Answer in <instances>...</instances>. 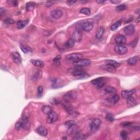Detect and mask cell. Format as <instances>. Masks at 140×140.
Returning a JSON list of instances; mask_svg holds the SVG:
<instances>
[{"label": "cell", "mask_w": 140, "mask_h": 140, "mask_svg": "<svg viewBox=\"0 0 140 140\" xmlns=\"http://www.w3.org/2000/svg\"><path fill=\"white\" fill-rule=\"evenodd\" d=\"M73 139L74 140H83L84 139V136L82 134H80V132H77L75 135L74 137H73Z\"/></svg>", "instance_id": "cell-36"}, {"label": "cell", "mask_w": 140, "mask_h": 140, "mask_svg": "<svg viewBox=\"0 0 140 140\" xmlns=\"http://www.w3.org/2000/svg\"><path fill=\"white\" fill-rule=\"evenodd\" d=\"M91 83H92L93 85H96V87L97 89L102 88L105 84L104 78L102 77L97 78L95 79H93L91 81Z\"/></svg>", "instance_id": "cell-6"}, {"label": "cell", "mask_w": 140, "mask_h": 140, "mask_svg": "<svg viewBox=\"0 0 140 140\" xmlns=\"http://www.w3.org/2000/svg\"><path fill=\"white\" fill-rule=\"evenodd\" d=\"M50 15L51 17L55 19H59L63 15L62 11L59 9H55L51 12Z\"/></svg>", "instance_id": "cell-11"}, {"label": "cell", "mask_w": 140, "mask_h": 140, "mask_svg": "<svg viewBox=\"0 0 140 140\" xmlns=\"http://www.w3.org/2000/svg\"><path fill=\"white\" fill-rule=\"evenodd\" d=\"M83 57L82 54L79 53H73L71 54H69L67 56L66 58L68 60L73 61V62H76L79 60L82 59Z\"/></svg>", "instance_id": "cell-5"}, {"label": "cell", "mask_w": 140, "mask_h": 140, "mask_svg": "<svg viewBox=\"0 0 140 140\" xmlns=\"http://www.w3.org/2000/svg\"><path fill=\"white\" fill-rule=\"evenodd\" d=\"M75 42L73 41V40H72V38H70L69 40H68L67 42L66 43V47L68 48H72L73 47V46L75 45Z\"/></svg>", "instance_id": "cell-34"}, {"label": "cell", "mask_w": 140, "mask_h": 140, "mask_svg": "<svg viewBox=\"0 0 140 140\" xmlns=\"http://www.w3.org/2000/svg\"><path fill=\"white\" fill-rule=\"evenodd\" d=\"M42 75V72L40 70H36L31 75V80L32 81H36L40 79Z\"/></svg>", "instance_id": "cell-12"}, {"label": "cell", "mask_w": 140, "mask_h": 140, "mask_svg": "<svg viewBox=\"0 0 140 140\" xmlns=\"http://www.w3.org/2000/svg\"><path fill=\"white\" fill-rule=\"evenodd\" d=\"M94 24L92 21H86L84 22L82 25V29L85 32H90L93 29Z\"/></svg>", "instance_id": "cell-10"}, {"label": "cell", "mask_w": 140, "mask_h": 140, "mask_svg": "<svg viewBox=\"0 0 140 140\" xmlns=\"http://www.w3.org/2000/svg\"><path fill=\"white\" fill-rule=\"evenodd\" d=\"M120 136L123 140H126L127 139V133L125 131H122L120 132Z\"/></svg>", "instance_id": "cell-41"}, {"label": "cell", "mask_w": 140, "mask_h": 140, "mask_svg": "<svg viewBox=\"0 0 140 140\" xmlns=\"http://www.w3.org/2000/svg\"><path fill=\"white\" fill-rule=\"evenodd\" d=\"M36 132L42 136H46L48 134V130L43 126H38L36 129Z\"/></svg>", "instance_id": "cell-17"}, {"label": "cell", "mask_w": 140, "mask_h": 140, "mask_svg": "<svg viewBox=\"0 0 140 140\" xmlns=\"http://www.w3.org/2000/svg\"><path fill=\"white\" fill-rule=\"evenodd\" d=\"M20 47L21 51L25 54H29L32 52L31 48L28 45H24V44H21L20 45Z\"/></svg>", "instance_id": "cell-21"}, {"label": "cell", "mask_w": 140, "mask_h": 140, "mask_svg": "<svg viewBox=\"0 0 140 140\" xmlns=\"http://www.w3.org/2000/svg\"><path fill=\"white\" fill-rule=\"evenodd\" d=\"M64 106L65 110L70 115H72V116H76V115H78L79 114V113H78L77 111H76L72 107L70 106H68L67 105H65Z\"/></svg>", "instance_id": "cell-18"}, {"label": "cell", "mask_w": 140, "mask_h": 140, "mask_svg": "<svg viewBox=\"0 0 140 140\" xmlns=\"http://www.w3.org/2000/svg\"><path fill=\"white\" fill-rule=\"evenodd\" d=\"M139 57L138 56H134V57L129 59L127 61V62L130 65L134 66L137 64V62H139Z\"/></svg>", "instance_id": "cell-24"}, {"label": "cell", "mask_w": 140, "mask_h": 140, "mask_svg": "<svg viewBox=\"0 0 140 140\" xmlns=\"http://www.w3.org/2000/svg\"><path fill=\"white\" fill-rule=\"evenodd\" d=\"M105 62L107 65H109L112 66H113V67H115V68L119 67L120 66V63L116 61L113 60H107L105 61Z\"/></svg>", "instance_id": "cell-26"}, {"label": "cell", "mask_w": 140, "mask_h": 140, "mask_svg": "<svg viewBox=\"0 0 140 140\" xmlns=\"http://www.w3.org/2000/svg\"><path fill=\"white\" fill-rule=\"evenodd\" d=\"M42 112L48 115V114H49L51 112H52V109H51V107L50 106L45 105L42 108Z\"/></svg>", "instance_id": "cell-28"}, {"label": "cell", "mask_w": 140, "mask_h": 140, "mask_svg": "<svg viewBox=\"0 0 140 140\" xmlns=\"http://www.w3.org/2000/svg\"><path fill=\"white\" fill-rule=\"evenodd\" d=\"M114 41L117 45H123L126 43V39L124 36L120 35L115 37Z\"/></svg>", "instance_id": "cell-13"}, {"label": "cell", "mask_w": 140, "mask_h": 140, "mask_svg": "<svg viewBox=\"0 0 140 140\" xmlns=\"http://www.w3.org/2000/svg\"><path fill=\"white\" fill-rule=\"evenodd\" d=\"M10 2H11L12 5L14 6H17L18 5V2L17 1H11Z\"/></svg>", "instance_id": "cell-51"}, {"label": "cell", "mask_w": 140, "mask_h": 140, "mask_svg": "<svg viewBox=\"0 0 140 140\" xmlns=\"http://www.w3.org/2000/svg\"><path fill=\"white\" fill-rule=\"evenodd\" d=\"M121 21H118L117 22H115V23H114L113 25L110 26V29H111L112 31H115L117 29H118V28L121 25Z\"/></svg>", "instance_id": "cell-33"}, {"label": "cell", "mask_w": 140, "mask_h": 140, "mask_svg": "<svg viewBox=\"0 0 140 140\" xmlns=\"http://www.w3.org/2000/svg\"><path fill=\"white\" fill-rule=\"evenodd\" d=\"M15 128L16 130H19L22 128V124L20 120H19L18 122H17L16 123V124L15 125Z\"/></svg>", "instance_id": "cell-40"}, {"label": "cell", "mask_w": 140, "mask_h": 140, "mask_svg": "<svg viewBox=\"0 0 140 140\" xmlns=\"http://www.w3.org/2000/svg\"><path fill=\"white\" fill-rule=\"evenodd\" d=\"M58 115L55 112H51L49 114H48L47 122L49 124H53L58 120Z\"/></svg>", "instance_id": "cell-8"}, {"label": "cell", "mask_w": 140, "mask_h": 140, "mask_svg": "<svg viewBox=\"0 0 140 140\" xmlns=\"http://www.w3.org/2000/svg\"><path fill=\"white\" fill-rule=\"evenodd\" d=\"M12 58L14 62L17 63V64H20V63L21 62L22 59H21V56L20 55V54H19L18 52L15 51V52L12 53Z\"/></svg>", "instance_id": "cell-15"}, {"label": "cell", "mask_w": 140, "mask_h": 140, "mask_svg": "<svg viewBox=\"0 0 140 140\" xmlns=\"http://www.w3.org/2000/svg\"><path fill=\"white\" fill-rule=\"evenodd\" d=\"M127 7L126 6V5L125 4H120V5L116 7V11L118 12H120V11H124L125 9H126Z\"/></svg>", "instance_id": "cell-37"}, {"label": "cell", "mask_w": 140, "mask_h": 140, "mask_svg": "<svg viewBox=\"0 0 140 140\" xmlns=\"http://www.w3.org/2000/svg\"><path fill=\"white\" fill-rule=\"evenodd\" d=\"M28 23H29L28 20H25V21L19 20L17 22V27H18V28L19 29H23L25 26L26 25L28 24Z\"/></svg>", "instance_id": "cell-30"}, {"label": "cell", "mask_w": 140, "mask_h": 140, "mask_svg": "<svg viewBox=\"0 0 140 140\" xmlns=\"http://www.w3.org/2000/svg\"><path fill=\"white\" fill-rule=\"evenodd\" d=\"M110 2L113 4H119L121 2V1L120 0H110Z\"/></svg>", "instance_id": "cell-48"}, {"label": "cell", "mask_w": 140, "mask_h": 140, "mask_svg": "<svg viewBox=\"0 0 140 140\" xmlns=\"http://www.w3.org/2000/svg\"><path fill=\"white\" fill-rule=\"evenodd\" d=\"M101 124V121L100 119H93L90 124V129L91 131L93 132H96L100 128Z\"/></svg>", "instance_id": "cell-1"}, {"label": "cell", "mask_w": 140, "mask_h": 140, "mask_svg": "<svg viewBox=\"0 0 140 140\" xmlns=\"http://www.w3.org/2000/svg\"><path fill=\"white\" fill-rule=\"evenodd\" d=\"M5 9L3 8H1V9H0V16H1L4 15V13H5Z\"/></svg>", "instance_id": "cell-50"}, {"label": "cell", "mask_w": 140, "mask_h": 140, "mask_svg": "<svg viewBox=\"0 0 140 140\" xmlns=\"http://www.w3.org/2000/svg\"><path fill=\"white\" fill-rule=\"evenodd\" d=\"M77 93L75 91H70L63 96V100L66 102H70L77 99Z\"/></svg>", "instance_id": "cell-2"}, {"label": "cell", "mask_w": 140, "mask_h": 140, "mask_svg": "<svg viewBox=\"0 0 140 140\" xmlns=\"http://www.w3.org/2000/svg\"><path fill=\"white\" fill-rule=\"evenodd\" d=\"M104 70L107 71V72H109L110 73H114L116 71V68L114 67L113 66H112L109 65H107L104 66Z\"/></svg>", "instance_id": "cell-32"}, {"label": "cell", "mask_w": 140, "mask_h": 140, "mask_svg": "<svg viewBox=\"0 0 140 140\" xmlns=\"http://www.w3.org/2000/svg\"><path fill=\"white\" fill-rule=\"evenodd\" d=\"M51 103L52 104H58V103H59V101L58 100H56L55 99H53V101H51Z\"/></svg>", "instance_id": "cell-52"}, {"label": "cell", "mask_w": 140, "mask_h": 140, "mask_svg": "<svg viewBox=\"0 0 140 140\" xmlns=\"http://www.w3.org/2000/svg\"><path fill=\"white\" fill-rule=\"evenodd\" d=\"M83 37V34L80 30H76L72 33L71 35V38L75 42H80Z\"/></svg>", "instance_id": "cell-7"}, {"label": "cell", "mask_w": 140, "mask_h": 140, "mask_svg": "<svg viewBox=\"0 0 140 140\" xmlns=\"http://www.w3.org/2000/svg\"><path fill=\"white\" fill-rule=\"evenodd\" d=\"M114 50L118 54L124 55L127 52V48L124 45H117L115 47Z\"/></svg>", "instance_id": "cell-9"}, {"label": "cell", "mask_w": 140, "mask_h": 140, "mask_svg": "<svg viewBox=\"0 0 140 140\" xmlns=\"http://www.w3.org/2000/svg\"><path fill=\"white\" fill-rule=\"evenodd\" d=\"M105 2L106 1H104V0H97V1H96V3L99 4H102L105 3Z\"/></svg>", "instance_id": "cell-53"}, {"label": "cell", "mask_w": 140, "mask_h": 140, "mask_svg": "<svg viewBox=\"0 0 140 140\" xmlns=\"http://www.w3.org/2000/svg\"><path fill=\"white\" fill-rule=\"evenodd\" d=\"M63 85L62 80L60 79H55L53 80L52 83V87L54 88H59Z\"/></svg>", "instance_id": "cell-22"}, {"label": "cell", "mask_w": 140, "mask_h": 140, "mask_svg": "<svg viewBox=\"0 0 140 140\" xmlns=\"http://www.w3.org/2000/svg\"><path fill=\"white\" fill-rule=\"evenodd\" d=\"M4 23L7 24H12L15 23V21H14V20H13V19L8 18V19H6V20H4Z\"/></svg>", "instance_id": "cell-44"}, {"label": "cell", "mask_w": 140, "mask_h": 140, "mask_svg": "<svg viewBox=\"0 0 140 140\" xmlns=\"http://www.w3.org/2000/svg\"><path fill=\"white\" fill-rule=\"evenodd\" d=\"M43 88L42 86H39L37 89V96L40 97L43 95Z\"/></svg>", "instance_id": "cell-38"}, {"label": "cell", "mask_w": 140, "mask_h": 140, "mask_svg": "<svg viewBox=\"0 0 140 140\" xmlns=\"http://www.w3.org/2000/svg\"><path fill=\"white\" fill-rule=\"evenodd\" d=\"M91 63L90 60L88 59H81L77 62H75V65L77 67H84V66H89Z\"/></svg>", "instance_id": "cell-16"}, {"label": "cell", "mask_w": 140, "mask_h": 140, "mask_svg": "<svg viewBox=\"0 0 140 140\" xmlns=\"http://www.w3.org/2000/svg\"><path fill=\"white\" fill-rule=\"evenodd\" d=\"M137 42H138V38L135 39V40L131 43V45H130V46H132V47H135L136 46V45H137Z\"/></svg>", "instance_id": "cell-47"}, {"label": "cell", "mask_w": 140, "mask_h": 140, "mask_svg": "<svg viewBox=\"0 0 140 140\" xmlns=\"http://www.w3.org/2000/svg\"><path fill=\"white\" fill-rule=\"evenodd\" d=\"M80 13L86 16H89L90 14V9L88 8H82L80 10Z\"/></svg>", "instance_id": "cell-35"}, {"label": "cell", "mask_w": 140, "mask_h": 140, "mask_svg": "<svg viewBox=\"0 0 140 140\" xmlns=\"http://www.w3.org/2000/svg\"><path fill=\"white\" fill-rule=\"evenodd\" d=\"M76 2H77L76 1H67V4L68 6H72Z\"/></svg>", "instance_id": "cell-49"}, {"label": "cell", "mask_w": 140, "mask_h": 140, "mask_svg": "<svg viewBox=\"0 0 140 140\" xmlns=\"http://www.w3.org/2000/svg\"><path fill=\"white\" fill-rule=\"evenodd\" d=\"M36 6V4L32 2H30L26 4V9L27 11H31L32 10H33L35 8V7Z\"/></svg>", "instance_id": "cell-31"}, {"label": "cell", "mask_w": 140, "mask_h": 140, "mask_svg": "<svg viewBox=\"0 0 140 140\" xmlns=\"http://www.w3.org/2000/svg\"><path fill=\"white\" fill-rule=\"evenodd\" d=\"M31 62L34 66L40 68H42L45 66V63H43L42 61L40 60H31Z\"/></svg>", "instance_id": "cell-25"}, {"label": "cell", "mask_w": 140, "mask_h": 140, "mask_svg": "<svg viewBox=\"0 0 140 140\" xmlns=\"http://www.w3.org/2000/svg\"><path fill=\"white\" fill-rule=\"evenodd\" d=\"M126 103L128 107H134L137 104L136 100L135 99V98L132 96H131L126 99Z\"/></svg>", "instance_id": "cell-20"}, {"label": "cell", "mask_w": 140, "mask_h": 140, "mask_svg": "<svg viewBox=\"0 0 140 140\" xmlns=\"http://www.w3.org/2000/svg\"><path fill=\"white\" fill-rule=\"evenodd\" d=\"M105 32V29L103 27H100L96 33V37L98 40H100L102 38V37L104 35V33Z\"/></svg>", "instance_id": "cell-27"}, {"label": "cell", "mask_w": 140, "mask_h": 140, "mask_svg": "<svg viewBox=\"0 0 140 140\" xmlns=\"http://www.w3.org/2000/svg\"><path fill=\"white\" fill-rule=\"evenodd\" d=\"M135 92V90H125L122 91V96L124 99H126L131 96H132Z\"/></svg>", "instance_id": "cell-19"}, {"label": "cell", "mask_w": 140, "mask_h": 140, "mask_svg": "<svg viewBox=\"0 0 140 140\" xmlns=\"http://www.w3.org/2000/svg\"><path fill=\"white\" fill-rule=\"evenodd\" d=\"M119 100V96L117 94H114L113 96H112L109 98L107 100V101L109 103V104H111V105H114L118 102V101Z\"/></svg>", "instance_id": "cell-23"}, {"label": "cell", "mask_w": 140, "mask_h": 140, "mask_svg": "<svg viewBox=\"0 0 140 140\" xmlns=\"http://www.w3.org/2000/svg\"><path fill=\"white\" fill-rule=\"evenodd\" d=\"M106 119L108 120V121L110 122H112L114 120V117L110 114H107L106 117Z\"/></svg>", "instance_id": "cell-42"}, {"label": "cell", "mask_w": 140, "mask_h": 140, "mask_svg": "<svg viewBox=\"0 0 140 140\" xmlns=\"http://www.w3.org/2000/svg\"><path fill=\"white\" fill-rule=\"evenodd\" d=\"M136 13L137 14H139L140 13V9H138L136 11Z\"/></svg>", "instance_id": "cell-54"}, {"label": "cell", "mask_w": 140, "mask_h": 140, "mask_svg": "<svg viewBox=\"0 0 140 140\" xmlns=\"http://www.w3.org/2000/svg\"><path fill=\"white\" fill-rule=\"evenodd\" d=\"M132 124V123L131 122H124L122 123V125L123 126H124V127H128L130 126V125Z\"/></svg>", "instance_id": "cell-45"}, {"label": "cell", "mask_w": 140, "mask_h": 140, "mask_svg": "<svg viewBox=\"0 0 140 140\" xmlns=\"http://www.w3.org/2000/svg\"><path fill=\"white\" fill-rule=\"evenodd\" d=\"M75 124V122L73 121V120H69V121L66 122L65 123V125L68 128H71V127H72Z\"/></svg>", "instance_id": "cell-39"}, {"label": "cell", "mask_w": 140, "mask_h": 140, "mask_svg": "<svg viewBox=\"0 0 140 140\" xmlns=\"http://www.w3.org/2000/svg\"><path fill=\"white\" fill-rule=\"evenodd\" d=\"M60 59H61V56L60 55L57 56L54 59V63L56 65H59Z\"/></svg>", "instance_id": "cell-43"}, {"label": "cell", "mask_w": 140, "mask_h": 140, "mask_svg": "<svg viewBox=\"0 0 140 140\" xmlns=\"http://www.w3.org/2000/svg\"><path fill=\"white\" fill-rule=\"evenodd\" d=\"M53 4H54V2H52V1H47L45 5H46V6L47 7H50L51 6H53Z\"/></svg>", "instance_id": "cell-46"}, {"label": "cell", "mask_w": 140, "mask_h": 140, "mask_svg": "<svg viewBox=\"0 0 140 140\" xmlns=\"http://www.w3.org/2000/svg\"><path fill=\"white\" fill-rule=\"evenodd\" d=\"M20 120L21 122L22 128L25 130H29L30 126V123L29 116L27 115H24Z\"/></svg>", "instance_id": "cell-4"}, {"label": "cell", "mask_w": 140, "mask_h": 140, "mask_svg": "<svg viewBox=\"0 0 140 140\" xmlns=\"http://www.w3.org/2000/svg\"><path fill=\"white\" fill-rule=\"evenodd\" d=\"M71 73H72V75L73 76H75V77L82 78H84L85 76L87 75L85 71L81 68V67H77V66L75 68H73Z\"/></svg>", "instance_id": "cell-3"}, {"label": "cell", "mask_w": 140, "mask_h": 140, "mask_svg": "<svg viewBox=\"0 0 140 140\" xmlns=\"http://www.w3.org/2000/svg\"><path fill=\"white\" fill-rule=\"evenodd\" d=\"M105 92L107 94H115L117 92V89L113 87H107L105 89Z\"/></svg>", "instance_id": "cell-29"}, {"label": "cell", "mask_w": 140, "mask_h": 140, "mask_svg": "<svg viewBox=\"0 0 140 140\" xmlns=\"http://www.w3.org/2000/svg\"><path fill=\"white\" fill-rule=\"evenodd\" d=\"M124 32L127 36L133 35L135 32V26L132 24L125 26L124 28Z\"/></svg>", "instance_id": "cell-14"}]
</instances>
